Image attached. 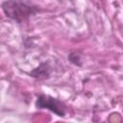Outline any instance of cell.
I'll return each mask as SVG.
<instances>
[{
	"instance_id": "obj_4",
	"label": "cell",
	"mask_w": 123,
	"mask_h": 123,
	"mask_svg": "<svg viewBox=\"0 0 123 123\" xmlns=\"http://www.w3.org/2000/svg\"><path fill=\"white\" fill-rule=\"evenodd\" d=\"M68 59L70 60V62H71L72 63H74V64H78V65H81V63L79 62H81L79 55H77V54H75V53H72V54H70V56L68 57Z\"/></svg>"
},
{
	"instance_id": "obj_1",
	"label": "cell",
	"mask_w": 123,
	"mask_h": 123,
	"mask_svg": "<svg viewBox=\"0 0 123 123\" xmlns=\"http://www.w3.org/2000/svg\"><path fill=\"white\" fill-rule=\"evenodd\" d=\"M2 10L7 17L17 23L23 22L38 11L37 6L27 0H7L3 2Z\"/></svg>"
},
{
	"instance_id": "obj_2",
	"label": "cell",
	"mask_w": 123,
	"mask_h": 123,
	"mask_svg": "<svg viewBox=\"0 0 123 123\" xmlns=\"http://www.w3.org/2000/svg\"><path fill=\"white\" fill-rule=\"evenodd\" d=\"M36 106L39 109H47L61 117H63L66 113L65 105L62 101L53 98L49 95H44V94L39 95L37 99Z\"/></svg>"
},
{
	"instance_id": "obj_3",
	"label": "cell",
	"mask_w": 123,
	"mask_h": 123,
	"mask_svg": "<svg viewBox=\"0 0 123 123\" xmlns=\"http://www.w3.org/2000/svg\"><path fill=\"white\" fill-rule=\"evenodd\" d=\"M50 66L48 63L44 62V63H41L38 67H37L36 69H34L30 74L35 77V78H47L50 74Z\"/></svg>"
}]
</instances>
